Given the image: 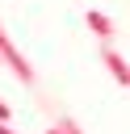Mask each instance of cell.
Here are the masks:
<instances>
[{"mask_svg": "<svg viewBox=\"0 0 130 134\" xmlns=\"http://www.w3.org/2000/svg\"><path fill=\"white\" fill-rule=\"evenodd\" d=\"M0 54H4V67H8V71H13V75L25 84V88H34V84H38V71H34V67L25 63V54L13 46V38L4 34V25H0Z\"/></svg>", "mask_w": 130, "mask_h": 134, "instance_id": "obj_1", "label": "cell"}, {"mask_svg": "<svg viewBox=\"0 0 130 134\" xmlns=\"http://www.w3.org/2000/svg\"><path fill=\"white\" fill-rule=\"evenodd\" d=\"M88 34H96V42L101 46H109L113 38H117V25H113V17H105V13H96V8H88Z\"/></svg>", "mask_w": 130, "mask_h": 134, "instance_id": "obj_2", "label": "cell"}, {"mask_svg": "<svg viewBox=\"0 0 130 134\" xmlns=\"http://www.w3.org/2000/svg\"><path fill=\"white\" fill-rule=\"evenodd\" d=\"M101 63L109 67V75H113L122 88H130V63H126V59L113 50V42H109V46H101Z\"/></svg>", "mask_w": 130, "mask_h": 134, "instance_id": "obj_3", "label": "cell"}, {"mask_svg": "<svg viewBox=\"0 0 130 134\" xmlns=\"http://www.w3.org/2000/svg\"><path fill=\"white\" fill-rule=\"evenodd\" d=\"M59 126H63V134H84V130H80V126H75V121H71V117H63V121H59Z\"/></svg>", "mask_w": 130, "mask_h": 134, "instance_id": "obj_4", "label": "cell"}, {"mask_svg": "<svg viewBox=\"0 0 130 134\" xmlns=\"http://www.w3.org/2000/svg\"><path fill=\"white\" fill-rule=\"evenodd\" d=\"M0 134H17V130H13V126H8V121H0Z\"/></svg>", "mask_w": 130, "mask_h": 134, "instance_id": "obj_5", "label": "cell"}, {"mask_svg": "<svg viewBox=\"0 0 130 134\" xmlns=\"http://www.w3.org/2000/svg\"><path fill=\"white\" fill-rule=\"evenodd\" d=\"M0 121H8V105L4 100H0Z\"/></svg>", "mask_w": 130, "mask_h": 134, "instance_id": "obj_6", "label": "cell"}, {"mask_svg": "<svg viewBox=\"0 0 130 134\" xmlns=\"http://www.w3.org/2000/svg\"><path fill=\"white\" fill-rule=\"evenodd\" d=\"M46 134H63V126H50V130H46Z\"/></svg>", "mask_w": 130, "mask_h": 134, "instance_id": "obj_7", "label": "cell"}, {"mask_svg": "<svg viewBox=\"0 0 130 134\" xmlns=\"http://www.w3.org/2000/svg\"><path fill=\"white\" fill-rule=\"evenodd\" d=\"M0 67H4V54H0Z\"/></svg>", "mask_w": 130, "mask_h": 134, "instance_id": "obj_8", "label": "cell"}]
</instances>
